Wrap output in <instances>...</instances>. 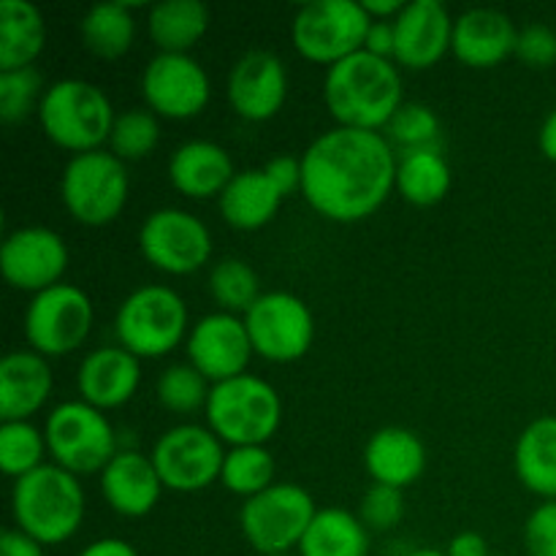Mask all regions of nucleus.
Listing matches in <instances>:
<instances>
[{
	"label": "nucleus",
	"instance_id": "6e6552de",
	"mask_svg": "<svg viewBox=\"0 0 556 556\" xmlns=\"http://www.w3.org/2000/svg\"><path fill=\"white\" fill-rule=\"evenodd\" d=\"M372 20L356 0H315L293 16L291 41L309 63L337 65L362 52Z\"/></svg>",
	"mask_w": 556,
	"mask_h": 556
},
{
	"label": "nucleus",
	"instance_id": "412c9836",
	"mask_svg": "<svg viewBox=\"0 0 556 556\" xmlns=\"http://www.w3.org/2000/svg\"><path fill=\"white\" fill-rule=\"evenodd\" d=\"M163 481L150 456L139 451H117L101 472V494L114 514L141 519L161 500Z\"/></svg>",
	"mask_w": 556,
	"mask_h": 556
},
{
	"label": "nucleus",
	"instance_id": "09e8293b",
	"mask_svg": "<svg viewBox=\"0 0 556 556\" xmlns=\"http://www.w3.org/2000/svg\"><path fill=\"white\" fill-rule=\"evenodd\" d=\"M362 5L372 22H391L400 16L402 9H405L402 0H362Z\"/></svg>",
	"mask_w": 556,
	"mask_h": 556
},
{
	"label": "nucleus",
	"instance_id": "423d86ee",
	"mask_svg": "<svg viewBox=\"0 0 556 556\" xmlns=\"http://www.w3.org/2000/svg\"><path fill=\"white\" fill-rule=\"evenodd\" d=\"M128 185L125 163L114 152L92 150L65 163L60 195L76 223L101 228L119 217L128 201Z\"/></svg>",
	"mask_w": 556,
	"mask_h": 556
},
{
	"label": "nucleus",
	"instance_id": "7c9ffc66",
	"mask_svg": "<svg viewBox=\"0 0 556 556\" xmlns=\"http://www.w3.org/2000/svg\"><path fill=\"white\" fill-rule=\"evenodd\" d=\"M396 190L416 206L440 204L451 190V168L440 150L402 155L396 163Z\"/></svg>",
	"mask_w": 556,
	"mask_h": 556
},
{
	"label": "nucleus",
	"instance_id": "39448f33",
	"mask_svg": "<svg viewBox=\"0 0 556 556\" xmlns=\"http://www.w3.org/2000/svg\"><path fill=\"white\" fill-rule=\"evenodd\" d=\"M204 410L212 432L233 448L269 443L282 421V402L275 386L248 372L212 386Z\"/></svg>",
	"mask_w": 556,
	"mask_h": 556
},
{
	"label": "nucleus",
	"instance_id": "20e7f679",
	"mask_svg": "<svg viewBox=\"0 0 556 556\" xmlns=\"http://www.w3.org/2000/svg\"><path fill=\"white\" fill-rule=\"evenodd\" d=\"M38 119L52 144L81 155L109 141L117 114L101 87L85 79H60L43 92Z\"/></svg>",
	"mask_w": 556,
	"mask_h": 556
},
{
	"label": "nucleus",
	"instance_id": "bb28decb",
	"mask_svg": "<svg viewBox=\"0 0 556 556\" xmlns=\"http://www.w3.org/2000/svg\"><path fill=\"white\" fill-rule=\"evenodd\" d=\"M47 43L41 11L27 0H0V71L33 68Z\"/></svg>",
	"mask_w": 556,
	"mask_h": 556
},
{
	"label": "nucleus",
	"instance_id": "f704fd0d",
	"mask_svg": "<svg viewBox=\"0 0 556 556\" xmlns=\"http://www.w3.org/2000/svg\"><path fill=\"white\" fill-rule=\"evenodd\" d=\"M210 291L215 302L220 304L223 313H248L264 293H261V280L250 264L239 258H223L210 275Z\"/></svg>",
	"mask_w": 556,
	"mask_h": 556
},
{
	"label": "nucleus",
	"instance_id": "393cba45",
	"mask_svg": "<svg viewBox=\"0 0 556 556\" xmlns=\"http://www.w3.org/2000/svg\"><path fill=\"white\" fill-rule=\"evenodd\" d=\"M168 177L182 195L190 199H220L237 172H233L231 155L215 141L195 139L179 147L168 161Z\"/></svg>",
	"mask_w": 556,
	"mask_h": 556
},
{
	"label": "nucleus",
	"instance_id": "b1692460",
	"mask_svg": "<svg viewBox=\"0 0 556 556\" xmlns=\"http://www.w3.org/2000/svg\"><path fill=\"white\" fill-rule=\"evenodd\" d=\"M364 465L375 483L405 489L424 476L427 448L410 429L383 427L369 438L367 448H364Z\"/></svg>",
	"mask_w": 556,
	"mask_h": 556
},
{
	"label": "nucleus",
	"instance_id": "2eb2a0df",
	"mask_svg": "<svg viewBox=\"0 0 556 556\" xmlns=\"http://www.w3.org/2000/svg\"><path fill=\"white\" fill-rule=\"evenodd\" d=\"M141 96L152 114L190 119L210 103V76L190 54L161 52L141 74Z\"/></svg>",
	"mask_w": 556,
	"mask_h": 556
},
{
	"label": "nucleus",
	"instance_id": "cd10ccee",
	"mask_svg": "<svg viewBox=\"0 0 556 556\" xmlns=\"http://www.w3.org/2000/svg\"><path fill=\"white\" fill-rule=\"evenodd\" d=\"M519 481L532 494L556 500V418L543 416L521 432L514 451Z\"/></svg>",
	"mask_w": 556,
	"mask_h": 556
},
{
	"label": "nucleus",
	"instance_id": "f257e3e1",
	"mask_svg": "<svg viewBox=\"0 0 556 556\" xmlns=\"http://www.w3.org/2000/svg\"><path fill=\"white\" fill-rule=\"evenodd\" d=\"M396 163L383 134L337 125L302 155V193L326 220H364L396 188Z\"/></svg>",
	"mask_w": 556,
	"mask_h": 556
},
{
	"label": "nucleus",
	"instance_id": "ddd939ff",
	"mask_svg": "<svg viewBox=\"0 0 556 556\" xmlns=\"http://www.w3.org/2000/svg\"><path fill=\"white\" fill-rule=\"evenodd\" d=\"M150 459L166 489L201 492L220 478L226 454L212 429L182 424L161 434Z\"/></svg>",
	"mask_w": 556,
	"mask_h": 556
},
{
	"label": "nucleus",
	"instance_id": "37998d69",
	"mask_svg": "<svg viewBox=\"0 0 556 556\" xmlns=\"http://www.w3.org/2000/svg\"><path fill=\"white\" fill-rule=\"evenodd\" d=\"M269 174L271 182L277 185L282 195H291L296 190H302V161L291 155H280V157H271L264 168Z\"/></svg>",
	"mask_w": 556,
	"mask_h": 556
},
{
	"label": "nucleus",
	"instance_id": "f8f14e48",
	"mask_svg": "<svg viewBox=\"0 0 556 556\" xmlns=\"http://www.w3.org/2000/svg\"><path fill=\"white\" fill-rule=\"evenodd\" d=\"M250 342L266 362H296L309 351L315 320L307 304L286 291H269L244 313Z\"/></svg>",
	"mask_w": 556,
	"mask_h": 556
},
{
	"label": "nucleus",
	"instance_id": "3c124183",
	"mask_svg": "<svg viewBox=\"0 0 556 556\" xmlns=\"http://www.w3.org/2000/svg\"><path fill=\"white\" fill-rule=\"evenodd\" d=\"M407 556H445V552H434V548H418V552H413Z\"/></svg>",
	"mask_w": 556,
	"mask_h": 556
},
{
	"label": "nucleus",
	"instance_id": "7ed1b4c3",
	"mask_svg": "<svg viewBox=\"0 0 556 556\" xmlns=\"http://www.w3.org/2000/svg\"><path fill=\"white\" fill-rule=\"evenodd\" d=\"M11 514L16 530L41 546H58L76 535L85 519V492L74 472L58 465L16 478L11 489Z\"/></svg>",
	"mask_w": 556,
	"mask_h": 556
},
{
	"label": "nucleus",
	"instance_id": "4c0bfd02",
	"mask_svg": "<svg viewBox=\"0 0 556 556\" xmlns=\"http://www.w3.org/2000/svg\"><path fill=\"white\" fill-rule=\"evenodd\" d=\"M157 139H161V125L155 114L147 109H128L114 119L109 147L119 161H141L155 150Z\"/></svg>",
	"mask_w": 556,
	"mask_h": 556
},
{
	"label": "nucleus",
	"instance_id": "58836bf2",
	"mask_svg": "<svg viewBox=\"0 0 556 556\" xmlns=\"http://www.w3.org/2000/svg\"><path fill=\"white\" fill-rule=\"evenodd\" d=\"M38 96H41V74L36 68L0 71V119L5 125L22 123L36 109Z\"/></svg>",
	"mask_w": 556,
	"mask_h": 556
},
{
	"label": "nucleus",
	"instance_id": "aec40b11",
	"mask_svg": "<svg viewBox=\"0 0 556 556\" xmlns=\"http://www.w3.org/2000/svg\"><path fill=\"white\" fill-rule=\"evenodd\" d=\"M141 380L139 358L125 348H98L87 353L76 372V389L81 402L96 410H112L123 407L136 394Z\"/></svg>",
	"mask_w": 556,
	"mask_h": 556
},
{
	"label": "nucleus",
	"instance_id": "dca6fc26",
	"mask_svg": "<svg viewBox=\"0 0 556 556\" xmlns=\"http://www.w3.org/2000/svg\"><path fill=\"white\" fill-rule=\"evenodd\" d=\"M0 269L5 282L16 291L41 293L60 286V277L68 269V248L52 228H16L5 237L0 250Z\"/></svg>",
	"mask_w": 556,
	"mask_h": 556
},
{
	"label": "nucleus",
	"instance_id": "de8ad7c7",
	"mask_svg": "<svg viewBox=\"0 0 556 556\" xmlns=\"http://www.w3.org/2000/svg\"><path fill=\"white\" fill-rule=\"evenodd\" d=\"M79 556H139V552L119 538H101V541L81 548Z\"/></svg>",
	"mask_w": 556,
	"mask_h": 556
},
{
	"label": "nucleus",
	"instance_id": "f03ea898",
	"mask_svg": "<svg viewBox=\"0 0 556 556\" xmlns=\"http://www.w3.org/2000/svg\"><path fill=\"white\" fill-rule=\"evenodd\" d=\"M324 101L342 128H386L402 106L400 71L391 60L362 49L331 65L324 79Z\"/></svg>",
	"mask_w": 556,
	"mask_h": 556
},
{
	"label": "nucleus",
	"instance_id": "c756f323",
	"mask_svg": "<svg viewBox=\"0 0 556 556\" xmlns=\"http://www.w3.org/2000/svg\"><path fill=\"white\" fill-rule=\"evenodd\" d=\"M302 556H367L369 530L358 516L342 508L318 510L299 543Z\"/></svg>",
	"mask_w": 556,
	"mask_h": 556
},
{
	"label": "nucleus",
	"instance_id": "a18cd8bd",
	"mask_svg": "<svg viewBox=\"0 0 556 556\" xmlns=\"http://www.w3.org/2000/svg\"><path fill=\"white\" fill-rule=\"evenodd\" d=\"M0 556H47L41 543L27 538L20 530H5L0 538Z\"/></svg>",
	"mask_w": 556,
	"mask_h": 556
},
{
	"label": "nucleus",
	"instance_id": "0eeeda50",
	"mask_svg": "<svg viewBox=\"0 0 556 556\" xmlns=\"http://www.w3.org/2000/svg\"><path fill=\"white\" fill-rule=\"evenodd\" d=\"M188 329V307L182 296L166 286H144L130 293L117 309L114 331L119 348L136 358H161L182 342Z\"/></svg>",
	"mask_w": 556,
	"mask_h": 556
},
{
	"label": "nucleus",
	"instance_id": "c9c22d12",
	"mask_svg": "<svg viewBox=\"0 0 556 556\" xmlns=\"http://www.w3.org/2000/svg\"><path fill=\"white\" fill-rule=\"evenodd\" d=\"M47 438L30 421L0 424V467L5 476L22 478L43 465Z\"/></svg>",
	"mask_w": 556,
	"mask_h": 556
},
{
	"label": "nucleus",
	"instance_id": "a211bd4d",
	"mask_svg": "<svg viewBox=\"0 0 556 556\" xmlns=\"http://www.w3.org/2000/svg\"><path fill=\"white\" fill-rule=\"evenodd\" d=\"M288 98L286 65L277 54L255 49L237 60L228 76V103L250 123L271 119Z\"/></svg>",
	"mask_w": 556,
	"mask_h": 556
},
{
	"label": "nucleus",
	"instance_id": "6ab92c4d",
	"mask_svg": "<svg viewBox=\"0 0 556 556\" xmlns=\"http://www.w3.org/2000/svg\"><path fill=\"white\" fill-rule=\"evenodd\" d=\"M394 60L410 71L432 68L454 41V20L440 0L405 3V9L394 20Z\"/></svg>",
	"mask_w": 556,
	"mask_h": 556
},
{
	"label": "nucleus",
	"instance_id": "4468645a",
	"mask_svg": "<svg viewBox=\"0 0 556 556\" xmlns=\"http://www.w3.org/2000/svg\"><path fill=\"white\" fill-rule=\"evenodd\" d=\"M141 255L166 275H193L210 261V228L185 210H157L139 228Z\"/></svg>",
	"mask_w": 556,
	"mask_h": 556
},
{
	"label": "nucleus",
	"instance_id": "c03bdc74",
	"mask_svg": "<svg viewBox=\"0 0 556 556\" xmlns=\"http://www.w3.org/2000/svg\"><path fill=\"white\" fill-rule=\"evenodd\" d=\"M364 52L375 54V58L391 60L396 52V30L394 20L391 22H372L367 30V41H364Z\"/></svg>",
	"mask_w": 556,
	"mask_h": 556
},
{
	"label": "nucleus",
	"instance_id": "4be33fe9",
	"mask_svg": "<svg viewBox=\"0 0 556 556\" xmlns=\"http://www.w3.org/2000/svg\"><path fill=\"white\" fill-rule=\"evenodd\" d=\"M514 20L497 9H470L454 22V49L456 60L470 68H494L505 58L516 52Z\"/></svg>",
	"mask_w": 556,
	"mask_h": 556
},
{
	"label": "nucleus",
	"instance_id": "72a5a7b5",
	"mask_svg": "<svg viewBox=\"0 0 556 556\" xmlns=\"http://www.w3.org/2000/svg\"><path fill=\"white\" fill-rule=\"evenodd\" d=\"M386 139L394 152L410 155V152L440 150V119L424 103H402L400 112L386 125Z\"/></svg>",
	"mask_w": 556,
	"mask_h": 556
},
{
	"label": "nucleus",
	"instance_id": "8fccbe9b",
	"mask_svg": "<svg viewBox=\"0 0 556 556\" xmlns=\"http://www.w3.org/2000/svg\"><path fill=\"white\" fill-rule=\"evenodd\" d=\"M541 152L548 157V161L556 163V109L546 117L541 128Z\"/></svg>",
	"mask_w": 556,
	"mask_h": 556
},
{
	"label": "nucleus",
	"instance_id": "1a4fd4ad",
	"mask_svg": "<svg viewBox=\"0 0 556 556\" xmlns=\"http://www.w3.org/2000/svg\"><path fill=\"white\" fill-rule=\"evenodd\" d=\"M43 438L54 465L74 476L103 472V467L117 456V438L109 418L81 400L54 407L43 427Z\"/></svg>",
	"mask_w": 556,
	"mask_h": 556
},
{
	"label": "nucleus",
	"instance_id": "2f4dec72",
	"mask_svg": "<svg viewBox=\"0 0 556 556\" xmlns=\"http://www.w3.org/2000/svg\"><path fill=\"white\" fill-rule=\"evenodd\" d=\"M81 43L96 58L117 60L134 47L136 22L128 3H101L85 14L79 25Z\"/></svg>",
	"mask_w": 556,
	"mask_h": 556
},
{
	"label": "nucleus",
	"instance_id": "a878e982",
	"mask_svg": "<svg viewBox=\"0 0 556 556\" xmlns=\"http://www.w3.org/2000/svg\"><path fill=\"white\" fill-rule=\"evenodd\" d=\"M282 199L286 195L277 190L264 168H248L239 172L220 193V215L231 228L255 231L277 215Z\"/></svg>",
	"mask_w": 556,
	"mask_h": 556
},
{
	"label": "nucleus",
	"instance_id": "49530a36",
	"mask_svg": "<svg viewBox=\"0 0 556 556\" xmlns=\"http://www.w3.org/2000/svg\"><path fill=\"white\" fill-rule=\"evenodd\" d=\"M445 556H492L489 554L486 541L478 532H459L456 538H451L448 552Z\"/></svg>",
	"mask_w": 556,
	"mask_h": 556
},
{
	"label": "nucleus",
	"instance_id": "c85d7f7f",
	"mask_svg": "<svg viewBox=\"0 0 556 556\" xmlns=\"http://www.w3.org/2000/svg\"><path fill=\"white\" fill-rule=\"evenodd\" d=\"M147 27L161 52L188 54L210 27V9L201 0H163L152 5Z\"/></svg>",
	"mask_w": 556,
	"mask_h": 556
},
{
	"label": "nucleus",
	"instance_id": "9b49d317",
	"mask_svg": "<svg viewBox=\"0 0 556 556\" xmlns=\"http://www.w3.org/2000/svg\"><path fill=\"white\" fill-rule=\"evenodd\" d=\"M92 329V302L81 288L60 282L36 293L25 313V337L36 353L65 356L81 348Z\"/></svg>",
	"mask_w": 556,
	"mask_h": 556
},
{
	"label": "nucleus",
	"instance_id": "ea45409f",
	"mask_svg": "<svg viewBox=\"0 0 556 556\" xmlns=\"http://www.w3.org/2000/svg\"><path fill=\"white\" fill-rule=\"evenodd\" d=\"M405 516V497H402V489L383 486V483H375L362 500V510H358V519L364 521L367 530L386 532L391 527H396Z\"/></svg>",
	"mask_w": 556,
	"mask_h": 556
},
{
	"label": "nucleus",
	"instance_id": "603ef678",
	"mask_svg": "<svg viewBox=\"0 0 556 556\" xmlns=\"http://www.w3.org/2000/svg\"><path fill=\"white\" fill-rule=\"evenodd\" d=\"M269 556H288V554H269Z\"/></svg>",
	"mask_w": 556,
	"mask_h": 556
},
{
	"label": "nucleus",
	"instance_id": "473e14b6",
	"mask_svg": "<svg viewBox=\"0 0 556 556\" xmlns=\"http://www.w3.org/2000/svg\"><path fill=\"white\" fill-rule=\"evenodd\" d=\"M271 478H275V459L264 445H239L228 451L223 462V486L244 500L275 486Z\"/></svg>",
	"mask_w": 556,
	"mask_h": 556
},
{
	"label": "nucleus",
	"instance_id": "e433bc0d",
	"mask_svg": "<svg viewBox=\"0 0 556 556\" xmlns=\"http://www.w3.org/2000/svg\"><path fill=\"white\" fill-rule=\"evenodd\" d=\"M157 402L166 407L168 413L177 416H188L199 407H206L210 400V386L206 378L193 367V364H172L157 378Z\"/></svg>",
	"mask_w": 556,
	"mask_h": 556
},
{
	"label": "nucleus",
	"instance_id": "a19ab883",
	"mask_svg": "<svg viewBox=\"0 0 556 556\" xmlns=\"http://www.w3.org/2000/svg\"><path fill=\"white\" fill-rule=\"evenodd\" d=\"M514 54L530 68H552L556 63V33L548 25L521 27Z\"/></svg>",
	"mask_w": 556,
	"mask_h": 556
},
{
	"label": "nucleus",
	"instance_id": "f3484780",
	"mask_svg": "<svg viewBox=\"0 0 556 556\" xmlns=\"http://www.w3.org/2000/svg\"><path fill=\"white\" fill-rule=\"evenodd\" d=\"M244 318L231 313H212L193 326L188 337V358L206 380L223 383L244 375L253 356Z\"/></svg>",
	"mask_w": 556,
	"mask_h": 556
},
{
	"label": "nucleus",
	"instance_id": "9d476101",
	"mask_svg": "<svg viewBox=\"0 0 556 556\" xmlns=\"http://www.w3.org/2000/svg\"><path fill=\"white\" fill-rule=\"evenodd\" d=\"M315 514L318 510L309 492L296 483H275L266 492L244 500L239 527L261 556L288 554L293 546L299 548Z\"/></svg>",
	"mask_w": 556,
	"mask_h": 556
},
{
	"label": "nucleus",
	"instance_id": "79ce46f5",
	"mask_svg": "<svg viewBox=\"0 0 556 556\" xmlns=\"http://www.w3.org/2000/svg\"><path fill=\"white\" fill-rule=\"evenodd\" d=\"M525 546L530 556H556V500L532 510L525 525Z\"/></svg>",
	"mask_w": 556,
	"mask_h": 556
},
{
	"label": "nucleus",
	"instance_id": "5701e85b",
	"mask_svg": "<svg viewBox=\"0 0 556 556\" xmlns=\"http://www.w3.org/2000/svg\"><path fill=\"white\" fill-rule=\"evenodd\" d=\"M52 394V369L36 351H11L0 362V418L27 421Z\"/></svg>",
	"mask_w": 556,
	"mask_h": 556
}]
</instances>
